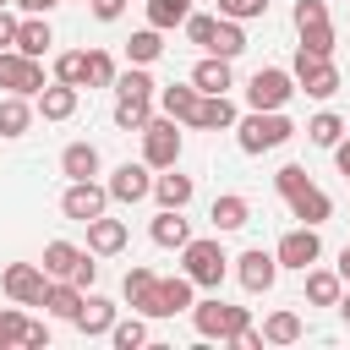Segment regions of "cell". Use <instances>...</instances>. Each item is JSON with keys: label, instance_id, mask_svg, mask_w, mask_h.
<instances>
[{"label": "cell", "instance_id": "obj_38", "mask_svg": "<svg viewBox=\"0 0 350 350\" xmlns=\"http://www.w3.org/2000/svg\"><path fill=\"white\" fill-rule=\"evenodd\" d=\"M55 82L88 88V49H66V55H55Z\"/></svg>", "mask_w": 350, "mask_h": 350}, {"label": "cell", "instance_id": "obj_40", "mask_svg": "<svg viewBox=\"0 0 350 350\" xmlns=\"http://www.w3.org/2000/svg\"><path fill=\"white\" fill-rule=\"evenodd\" d=\"M115 77H120L115 55L109 49H88V88H115Z\"/></svg>", "mask_w": 350, "mask_h": 350}, {"label": "cell", "instance_id": "obj_30", "mask_svg": "<svg viewBox=\"0 0 350 350\" xmlns=\"http://www.w3.org/2000/svg\"><path fill=\"white\" fill-rule=\"evenodd\" d=\"M82 295H88V290H77L71 279H49V290H44V312L71 323V317H77V306H82Z\"/></svg>", "mask_w": 350, "mask_h": 350}, {"label": "cell", "instance_id": "obj_37", "mask_svg": "<svg viewBox=\"0 0 350 350\" xmlns=\"http://www.w3.org/2000/svg\"><path fill=\"white\" fill-rule=\"evenodd\" d=\"M306 137H312L317 148H334V142L345 137V115H334V109H317V115L306 120Z\"/></svg>", "mask_w": 350, "mask_h": 350}, {"label": "cell", "instance_id": "obj_31", "mask_svg": "<svg viewBox=\"0 0 350 350\" xmlns=\"http://www.w3.org/2000/svg\"><path fill=\"white\" fill-rule=\"evenodd\" d=\"M246 49V27L235 22V16H219V27H213V44L202 49V55H224V60H235Z\"/></svg>", "mask_w": 350, "mask_h": 350}, {"label": "cell", "instance_id": "obj_49", "mask_svg": "<svg viewBox=\"0 0 350 350\" xmlns=\"http://www.w3.org/2000/svg\"><path fill=\"white\" fill-rule=\"evenodd\" d=\"M16 27H22V16H11L0 5V49H16Z\"/></svg>", "mask_w": 350, "mask_h": 350}, {"label": "cell", "instance_id": "obj_29", "mask_svg": "<svg viewBox=\"0 0 350 350\" xmlns=\"http://www.w3.org/2000/svg\"><path fill=\"white\" fill-rule=\"evenodd\" d=\"M82 257H88V246H71V241H44V273H49V279H71Z\"/></svg>", "mask_w": 350, "mask_h": 350}, {"label": "cell", "instance_id": "obj_17", "mask_svg": "<svg viewBox=\"0 0 350 350\" xmlns=\"http://www.w3.org/2000/svg\"><path fill=\"white\" fill-rule=\"evenodd\" d=\"M88 252H93V257H115V252H126V219H109V213L88 219Z\"/></svg>", "mask_w": 350, "mask_h": 350}, {"label": "cell", "instance_id": "obj_10", "mask_svg": "<svg viewBox=\"0 0 350 350\" xmlns=\"http://www.w3.org/2000/svg\"><path fill=\"white\" fill-rule=\"evenodd\" d=\"M109 202H115V197H109V186H98V180H66V191H60V213L77 219V224L98 219Z\"/></svg>", "mask_w": 350, "mask_h": 350}, {"label": "cell", "instance_id": "obj_6", "mask_svg": "<svg viewBox=\"0 0 350 350\" xmlns=\"http://www.w3.org/2000/svg\"><path fill=\"white\" fill-rule=\"evenodd\" d=\"M290 93H301V88H295V71H284V66H257L252 82H246V104L252 109H284Z\"/></svg>", "mask_w": 350, "mask_h": 350}, {"label": "cell", "instance_id": "obj_15", "mask_svg": "<svg viewBox=\"0 0 350 350\" xmlns=\"http://www.w3.org/2000/svg\"><path fill=\"white\" fill-rule=\"evenodd\" d=\"M197 104H202V88L186 77V82H170V88H159V109L164 115H175L180 126H191L197 120Z\"/></svg>", "mask_w": 350, "mask_h": 350}, {"label": "cell", "instance_id": "obj_54", "mask_svg": "<svg viewBox=\"0 0 350 350\" xmlns=\"http://www.w3.org/2000/svg\"><path fill=\"white\" fill-rule=\"evenodd\" d=\"M339 317H345V323H350V290H345V295H339Z\"/></svg>", "mask_w": 350, "mask_h": 350}, {"label": "cell", "instance_id": "obj_46", "mask_svg": "<svg viewBox=\"0 0 350 350\" xmlns=\"http://www.w3.org/2000/svg\"><path fill=\"white\" fill-rule=\"evenodd\" d=\"M323 16H328V0H295V11H290V22H295V27L323 22Z\"/></svg>", "mask_w": 350, "mask_h": 350}, {"label": "cell", "instance_id": "obj_20", "mask_svg": "<svg viewBox=\"0 0 350 350\" xmlns=\"http://www.w3.org/2000/svg\"><path fill=\"white\" fill-rule=\"evenodd\" d=\"M235 120H241V109L230 104V93H202L191 126H202V131H235Z\"/></svg>", "mask_w": 350, "mask_h": 350}, {"label": "cell", "instance_id": "obj_32", "mask_svg": "<svg viewBox=\"0 0 350 350\" xmlns=\"http://www.w3.org/2000/svg\"><path fill=\"white\" fill-rule=\"evenodd\" d=\"M159 55H164V33H159V27H137L131 44H126V60H131V66H153Z\"/></svg>", "mask_w": 350, "mask_h": 350}, {"label": "cell", "instance_id": "obj_50", "mask_svg": "<svg viewBox=\"0 0 350 350\" xmlns=\"http://www.w3.org/2000/svg\"><path fill=\"white\" fill-rule=\"evenodd\" d=\"M27 350H49V323H27Z\"/></svg>", "mask_w": 350, "mask_h": 350}, {"label": "cell", "instance_id": "obj_47", "mask_svg": "<svg viewBox=\"0 0 350 350\" xmlns=\"http://www.w3.org/2000/svg\"><path fill=\"white\" fill-rule=\"evenodd\" d=\"M71 284H77V290H93V284H98V262H93V252H88L82 262H77V273H71Z\"/></svg>", "mask_w": 350, "mask_h": 350}, {"label": "cell", "instance_id": "obj_12", "mask_svg": "<svg viewBox=\"0 0 350 350\" xmlns=\"http://www.w3.org/2000/svg\"><path fill=\"white\" fill-rule=\"evenodd\" d=\"M104 186H109V197H115V202H142V197H153V164H148V159H137V164L126 159V164H115V170H109V180H104Z\"/></svg>", "mask_w": 350, "mask_h": 350}, {"label": "cell", "instance_id": "obj_16", "mask_svg": "<svg viewBox=\"0 0 350 350\" xmlns=\"http://www.w3.org/2000/svg\"><path fill=\"white\" fill-rule=\"evenodd\" d=\"M191 301H197V279L180 268V273L159 279V312H153V317H175V312H191Z\"/></svg>", "mask_w": 350, "mask_h": 350}, {"label": "cell", "instance_id": "obj_53", "mask_svg": "<svg viewBox=\"0 0 350 350\" xmlns=\"http://www.w3.org/2000/svg\"><path fill=\"white\" fill-rule=\"evenodd\" d=\"M339 279H345V284H350V246H345V252H339Z\"/></svg>", "mask_w": 350, "mask_h": 350}, {"label": "cell", "instance_id": "obj_14", "mask_svg": "<svg viewBox=\"0 0 350 350\" xmlns=\"http://www.w3.org/2000/svg\"><path fill=\"white\" fill-rule=\"evenodd\" d=\"M115 312H120V306H115L109 295H93V290H88L71 323H77V334H88V339H98V334H109V328H115Z\"/></svg>", "mask_w": 350, "mask_h": 350}, {"label": "cell", "instance_id": "obj_35", "mask_svg": "<svg viewBox=\"0 0 350 350\" xmlns=\"http://www.w3.org/2000/svg\"><path fill=\"white\" fill-rule=\"evenodd\" d=\"M186 16H191V0H148V27H159V33L180 27Z\"/></svg>", "mask_w": 350, "mask_h": 350}, {"label": "cell", "instance_id": "obj_4", "mask_svg": "<svg viewBox=\"0 0 350 350\" xmlns=\"http://www.w3.org/2000/svg\"><path fill=\"white\" fill-rule=\"evenodd\" d=\"M191 323H197L202 339H230V345H235V334L252 323V312H246V306H230V301H219V295H208V301H191Z\"/></svg>", "mask_w": 350, "mask_h": 350}, {"label": "cell", "instance_id": "obj_18", "mask_svg": "<svg viewBox=\"0 0 350 350\" xmlns=\"http://www.w3.org/2000/svg\"><path fill=\"white\" fill-rule=\"evenodd\" d=\"M120 290H126V301H131L142 317H153V312H159V273H153V268H142V262H137V268H126V284H120Z\"/></svg>", "mask_w": 350, "mask_h": 350}, {"label": "cell", "instance_id": "obj_26", "mask_svg": "<svg viewBox=\"0 0 350 350\" xmlns=\"http://www.w3.org/2000/svg\"><path fill=\"white\" fill-rule=\"evenodd\" d=\"M208 219H213V230L224 235V230H241L246 219H252V202L241 197V191H219L213 197V208H208Z\"/></svg>", "mask_w": 350, "mask_h": 350}, {"label": "cell", "instance_id": "obj_24", "mask_svg": "<svg viewBox=\"0 0 350 350\" xmlns=\"http://www.w3.org/2000/svg\"><path fill=\"white\" fill-rule=\"evenodd\" d=\"M33 115H38V104H33L27 93H5V98H0V137H27Z\"/></svg>", "mask_w": 350, "mask_h": 350}, {"label": "cell", "instance_id": "obj_25", "mask_svg": "<svg viewBox=\"0 0 350 350\" xmlns=\"http://www.w3.org/2000/svg\"><path fill=\"white\" fill-rule=\"evenodd\" d=\"M191 82H197L202 93H230V88H235V71H230L224 55H202V60L191 66Z\"/></svg>", "mask_w": 350, "mask_h": 350}, {"label": "cell", "instance_id": "obj_1", "mask_svg": "<svg viewBox=\"0 0 350 350\" xmlns=\"http://www.w3.org/2000/svg\"><path fill=\"white\" fill-rule=\"evenodd\" d=\"M290 137H295V126H290L284 109H246V115L235 120L241 153H273V148H284Z\"/></svg>", "mask_w": 350, "mask_h": 350}, {"label": "cell", "instance_id": "obj_5", "mask_svg": "<svg viewBox=\"0 0 350 350\" xmlns=\"http://www.w3.org/2000/svg\"><path fill=\"white\" fill-rule=\"evenodd\" d=\"M290 71H295V88L312 93V98H334V93H339V66H334V55H312V49L295 44Z\"/></svg>", "mask_w": 350, "mask_h": 350}, {"label": "cell", "instance_id": "obj_48", "mask_svg": "<svg viewBox=\"0 0 350 350\" xmlns=\"http://www.w3.org/2000/svg\"><path fill=\"white\" fill-rule=\"evenodd\" d=\"M88 11H93L98 22H120V11H126V0H88Z\"/></svg>", "mask_w": 350, "mask_h": 350}, {"label": "cell", "instance_id": "obj_45", "mask_svg": "<svg viewBox=\"0 0 350 350\" xmlns=\"http://www.w3.org/2000/svg\"><path fill=\"white\" fill-rule=\"evenodd\" d=\"M306 180H312V175H306V164H279L273 191H279V197H290V191H295V186H306Z\"/></svg>", "mask_w": 350, "mask_h": 350}, {"label": "cell", "instance_id": "obj_55", "mask_svg": "<svg viewBox=\"0 0 350 350\" xmlns=\"http://www.w3.org/2000/svg\"><path fill=\"white\" fill-rule=\"evenodd\" d=\"M0 5H11V0H0Z\"/></svg>", "mask_w": 350, "mask_h": 350}, {"label": "cell", "instance_id": "obj_11", "mask_svg": "<svg viewBox=\"0 0 350 350\" xmlns=\"http://www.w3.org/2000/svg\"><path fill=\"white\" fill-rule=\"evenodd\" d=\"M235 279H241V290H246V295H268V290H273V279H279V257H273V252H262V246H246V252L235 257Z\"/></svg>", "mask_w": 350, "mask_h": 350}, {"label": "cell", "instance_id": "obj_28", "mask_svg": "<svg viewBox=\"0 0 350 350\" xmlns=\"http://www.w3.org/2000/svg\"><path fill=\"white\" fill-rule=\"evenodd\" d=\"M49 44H55L49 16H22V27H16V49H22V55H33V60H44V55H49Z\"/></svg>", "mask_w": 350, "mask_h": 350}, {"label": "cell", "instance_id": "obj_23", "mask_svg": "<svg viewBox=\"0 0 350 350\" xmlns=\"http://www.w3.org/2000/svg\"><path fill=\"white\" fill-rule=\"evenodd\" d=\"M191 191H197V186H191V175H180L175 164L153 175V202H159V208H186V202H191Z\"/></svg>", "mask_w": 350, "mask_h": 350}, {"label": "cell", "instance_id": "obj_44", "mask_svg": "<svg viewBox=\"0 0 350 350\" xmlns=\"http://www.w3.org/2000/svg\"><path fill=\"white\" fill-rule=\"evenodd\" d=\"M219 16L252 22V16H268V0H219Z\"/></svg>", "mask_w": 350, "mask_h": 350}, {"label": "cell", "instance_id": "obj_52", "mask_svg": "<svg viewBox=\"0 0 350 350\" xmlns=\"http://www.w3.org/2000/svg\"><path fill=\"white\" fill-rule=\"evenodd\" d=\"M334 164H339V175H350V131L334 142Z\"/></svg>", "mask_w": 350, "mask_h": 350}, {"label": "cell", "instance_id": "obj_51", "mask_svg": "<svg viewBox=\"0 0 350 350\" xmlns=\"http://www.w3.org/2000/svg\"><path fill=\"white\" fill-rule=\"evenodd\" d=\"M11 5H16L22 16H49V11L60 5V0H11Z\"/></svg>", "mask_w": 350, "mask_h": 350}, {"label": "cell", "instance_id": "obj_27", "mask_svg": "<svg viewBox=\"0 0 350 350\" xmlns=\"http://www.w3.org/2000/svg\"><path fill=\"white\" fill-rule=\"evenodd\" d=\"M339 295H345V279H339V268H306V301L312 306H339Z\"/></svg>", "mask_w": 350, "mask_h": 350}, {"label": "cell", "instance_id": "obj_3", "mask_svg": "<svg viewBox=\"0 0 350 350\" xmlns=\"http://www.w3.org/2000/svg\"><path fill=\"white\" fill-rule=\"evenodd\" d=\"M137 137H142V159H148L153 170H170V164H180V148H186V137H180V120H175V115H164V109H159V115H153V120H148Z\"/></svg>", "mask_w": 350, "mask_h": 350}, {"label": "cell", "instance_id": "obj_39", "mask_svg": "<svg viewBox=\"0 0 350 350\" xmlns=\"http://www.w3.org/2000/svg\"><path fill=\"white\" fill-rule=\"evenodd\" d=\"M109 345H115V350H142V345H148V323H142V317H115Z\"/></svg>", "mask_w": 350, "mask_h": 350}, {"label": "cell", "instance_id": "obj_41", "mask_svg": "<svg viewBox=\"0 0 350 350\" xmlns=\"http://www.w3.org/2000/svg\"><path fill=\"white\" fill-rule=\"evenodd\" d=\"M27 323H33V317H27V312H22L16 301H11V306L0 312V350H11V345H22V339H27Z\"/></svg>", "mask_w": 350, "mask_h": 350}, {"label": "cell", "instance_id": "obj_22", "mask_svg": "<svg viewBox=\"0 0 350 350\" xmlns=\"http://www.w3.org/2000/svg\"><path fill=\"white\" fill-rule=\"evenodd\" d=\"M98 164H104V159H98L93 142H66V148H60V175H66V180H93Z\"/></svg>", "mask_w": 350, "mask_h": 350}, {"label": "cell", "instance_id": "obj_42", "mask_svg": "<svg viewBox=\"0 0 350 350\" xmlns=\"http://www.w3.org/2000/svg\"><path fill=\"white\" fill-rule=\"evenodd\" d=\"M301 33V49H312V55H334V22L323 16V22H306V27H295Z\"/></svg>", "mask_w": 350, "mask_h": 350}, {"label": "cell", "instance_id": "obj_34", "mask_svg": "<svg viewBox=\"0 0 350 350\" xmlns=\"http://www.w3.org/2000/svg\"><path fill=\"white\" fill-rule=\"evenodd\" d=\"M262 339H268V345H295V339H301V317H295L290 306L268 312V317H262Z\"/></svg>", "mask_w": 350, "mask_h": 350}, {"label": "cell", "instance_id": "obj_8", "mask_svg": "<svg viewBox=\"0 0 350 350\" xmlns=\"http://www.w3.org/2000/svg\"><path fill=\"white\" fill-rule=\"evenodd\" d=\"M273 257H279V268L306 273V268L323 257V235H317V224H295V230H284L279 246H273Z\"/></svg>", "mask_w": 350, "mask_h": 350}, {"label": "cell", "instance_id": "obj_21", "mask_svg": "<svg viewBox=\"0 0 350 350\" xmlns=\"http://www.w3.org/2000/svg\"><path fill=\"white\" fill-rule=\"evenodd\" d=\"M148 235H153V246L180 252V246L191 241V224L180 219V208H159V213H153V224H148Z\"/></svg>", "mask_w": 350, "mask_h": 350}, {"label": "cell", "instance_id": "obj_2", "mask_svg": "<svg viewBox=\"0 0 350 350\" xmlns=\"http://www.w3.org/2000/svg\"><path fill=\"white\" fill-rule=\"evenodd\" d=\"M180 268L197 279V290H219L224 284V268H230V252L219 246V235H191L180 246Z\"/></svg>", "mask_w": 350, "mask_h": 350}, {"label": "cell", "instance_id": "obj_43", "mask_svg": "<svg viewBox=\"0 0 350 350\" xmlns=\"http://www.w3.org/2000/svg\"><path fill=\"white\" fill-rule=\"evenodd\" d=\"M180 27H186V38H191L197 49H208V44H213V27H219V16H208V11H191Z\"/></svg>", "mask_w": 350, "mask_h": 350}, {"label": "cell", "instance_id": "obj_33", "mask_svg": "<svg viewBox=\"0 0 350 350\" xmlns=\"http://www.w3.org/2000/svg\"><path fill=\"white\" fill-rule=\"evenodd\" d=\"M115 98H159V82L148 77V66H126L115 77Z\"/></svg>", "mask_w": 350, "mask_h": 350}, {"label": "cell", "instance_id": "obj_7", "mask_svg": "<svg viewBox=\"0 0 350 350\" xmlns=\"http://www.w3.org/2000/svg\"><path fill=\"white\" fill-rule=\"evenodd\" d=\"M0 290H5V301H16V306H44L49 273H44V262H5V268H0Z\"/></svg>", "mask_w": 350, "mask_h": 350}, {"label": "cell", "instance_id": "obj_9", "mask_svg": "<svg viewBox=\"0 0 350 350\" xmlns=\"http://www.w3.org/2000/svg\"><path fill=\"white\" fill-rule=\"evenodd\" d=\"M0 88L38 98V93H44V60H33V55H22V49H0Z\"/></svg>", "mask_w": 350, "mask_h": 350}, {"label": "cell", "instance_id": "obj_13", "mask_svg": "<svg viewBox=\"0 0 350 350\" xmlns=\"http://www.w3.org/2000/svg\"><path fill=\"white\" fill-rule=\"evenodd\" d=\"M284 208H290V219H295V224H328L334 197H328L317 180H306V186H295V191L284 197Z\"/></svg>", "mask_w": 350, "mask_h": 350}, {"label": "cell", "instance_id": "obj_36", "mask_svg": "<svg viewBox=\"0 0 350 350\" xmlns=\"http://www.w3.org/2000/svg\"><path fill=\"white\" fill-rule=\"evenodd\" d=\"M153 120V98H115V126L120 131H142Z\"/></svg>", "mask_w": 350, "mask_h": 350}, {"label": "cell", "instance_id": "obj_19", "mask_svg": "<svg viewBox=\"0 0 350 350\" xmlns=\"http://www.w3.org/2000/svg\"><path fill=\"white\" fill-rule=\"evenodd\" d=\"M33 104H38V115H44V120H71V115H77V104H82V93H77L71 82H44V93H38Z\"/></svg>", "mask_w": 350, "mask_h": 350}]
</instances>
